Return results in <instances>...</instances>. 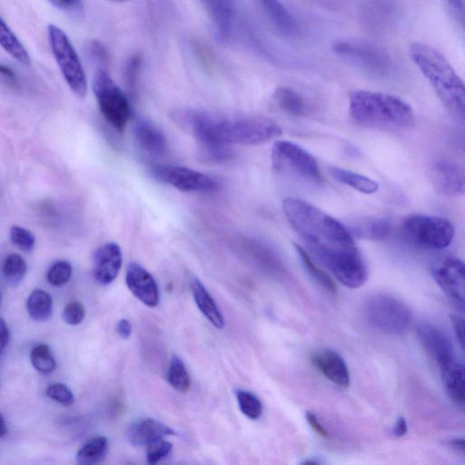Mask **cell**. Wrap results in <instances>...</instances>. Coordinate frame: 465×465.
I'll return each mask as SVG.
<instances>
[{
	"mask_svg": "<svg viewBox=\"0 0 465 465\" xmlns=\"http://www.w3.org/2000/svg\"><path fill=\"white\" fill-rule=\"evenodd\" d=\"M173 121L207 147L218 149L228 144L258 145L280 137V126L257 116H224L192 108H180Z\"/></svg>",
	"mask_w": 465,
	"mask_h": 465,
	"instance_id": "7a4b0ae2",
	"label": "cell"
},
{
	"mask_svg": "<svg viewBox=\"0 0 465 465\" xmlns=\"http://www.w3.org/2000/svg\"><path fill=\"white\" fill-rule=\"evenodd\" d=\"M72 273V265L68 261H58L48 269L46 279L53 287H62L71 280Z\"/></svg>",
	"mask_w": 465,
	"mask_h": 465,
	"instance_id": "836d02e7",
	"label": "cell"
},
{
	"mask_svg": "<svg viewBox=\"0 0 465 465\" xmlns=\"http://www.w3.org/2000/svg\"><path fill=\"white\" fill-rule=\"evenodd\" d=\"M237 403L242 413L251 420H257L263 414V404L257 395L251 392L237 390L235 392Z\"/></svg>",
	"mask_w": 465,
	"mask_h": 465,
	"instance_id": "d6a6232c",
	"label": "cell"
},
{
	"mask_svg": "<svg viewBox=\"0 0 465 465\" xmlns=\"http://www.w3.org/2000/svg\"><path fill=\"white\" fill-rule=\"evenodd\" d=\"M312 362L324 377L338 387L350 385V372L344 358L333 350H323L312 355Z\"/></svg>",
	"mask_w": 465,
	"mask_h": 465,
	"instance_id": "2e32d148",
	"label": "cell"
},
{
	"mask_svg": "<svg viewBox=\"0 0 465 465\" xmlns=\"http://www.w3.org/2000/svg\"><path fill=\"white\" fill-rule=\"evenodd\" d=\"M9 235H11L12 243L26 253H29L34 249L35 235L28 229L19 227V225H13L9 231Z\"/></svg>",
	"mask_w": 465,
	"mask_h": 465,
	"instance_id": "e575fe53",
	"label": "cell"
},
{
	"mask_svg": "<svg viewBox=\"0 0 465 465\" xmlns=\"http://www.w3.org/2000/svg\"><path fill=\"white\" fill-rule=\"evenodd\" d=\"M449 5L453 6L456 11H463L464 9V0H446Z\"/></svg>",
	"mask_w": 465,
	"mask_h": 465,
	"instance_id": "681fc988",
	"label": "cell"
},
{
	"mask_svg": "<svg viewBox=\"0 0 465 465\" xmlns=\"http://www.w3.org/2000/svg\"><path fill=\"white\" fill-rule=\"evenodd\" d=\"M349 113L357 125L384 131H402L414 123L413 108L407 101L399 96L381 92H352Z\"/></svg>",
	"mask_w": 465,
	"mask_h": 465,
	"instance_id": "3957f363",
	"label": "cell"
},
{
	"mask_svg": "<svg viewBox=\"0 0 465 465\" xmlns=\"http://www.w3.org/2000/svg\"><path fill=\"white\" fill-rule=\"evenodd\" d=\"M272 165L275 171L295 175L305 181H324L318 163L305 148L291 141H277L272 148Z\"/></svg>",
	"mask_w": 465,
	"mask_h": 465,
	"instance_id": "9c48e42d",
	"label": "cell"
},
{
	"mask_svg": "<svg viewBox=\"0 0 465 465\" xmlns=\"http://www.w3.org/2000/svg\"><path fill=\"white\" fill-rule=\"evenodd\" d=\"M28 271L24 258L19 254H11L6 257L3 265V274L8 283L16 285L24 279Z\"/></svg>",
	"mask_w": 465,
	"mask_h": 465,
	"instance_id": "4dcf8cb0",
	"label": "cell"
},
{
	"mask_svg": "<svg viewBox=\"0 0 465 465\" xmlns=\"http://www.w3.org/2000/svg\"><path fill=\"white\" fill-rule=\"evenodd\" d=\"M8 433V427H6L4 417L0 413V437L4 436Z\"/></svg>",
	"mask_w": 465,
	"mask_h": 465,
	"instance_id": "f907efd6",
	"label": "cell"
},
{
	"mask_svg": "<svg viewBox=\"0 0 465 465\" xmlns=\"http://www.w3.org/2000/svg\"><path fill=\"white\" fill-rule=\"evenodd\" d=\"M451 325L454 327V331L458 342H459L460 347L464 349V318L458 315H451Z\"/></svg>",
	"mask_w": 465,
	"mask_h": 465,
	"instance_id": "ab89813d",
	"label": "cell"
},
{
	"mask_svg": "<svg viewBox=\"0 0 465 465\" xmlns=\"http://www.w3.org/2000/svg\"><path fill=\"white\" fill-rule=\"evenodd\" d=\"M334 51L342 58L371 69H381L387 62L381 52L363 43L339 41L334 45Z\"/></svg>",
	"mask_w": 465,
	"mask_h": 465,
	"instance_id": "e0dca14e",
	"label": "cell"
},
{
	"mask_svg": "<svg viewBox=\"0 0 465 465\" xmlns=\"http://www.w3.org/2000/svg\"><path fill=\"white\" fill-rule=\"evenodd\" d=\"M167 379L169 384L180 393H188L190 389L191 379L187 367L180 358L175 355L172 357L170 364H169Z\"/></svg>",
	"mask_w": 465,
	"mask_h": 465,
	"instance_id": "f546056e",
	"label": "cell"
},
{
	"mask_svg": "<svg viewBox=\"0 0 465 465\" xmlns=\"http://www.w3.org/2000/svg\"><path fill=\"white\" fill-rule=\"evenodd\" d=\"M123 254L116 243L101 245L93 255V277L96 283L108 285L118 277L122 267Z\"/></svg>",
	"mask_w": 465,
	"mask_h": 465,
	"instance_id": "7c38bea8",
	"label": "cell"
},
{
	"mask_svg": "<svg viewBox=\"0 0 465 465\" xmlns=\"http://www.w3.org/2000/svg\"><path fill=\"white\" fill-rule=\"evenodd\" d=\"M431 181L436 190L449 197H458L464 193V173L455 163L438 160L431 165Z\"/></svg>",
	"mask_w": 465,
	"mask_h": 465,
	"instance_id": "9a60e30c",
	"label": "cell"
},
{
	"mask_svg": "<svg viewBox=\"0 0 465 465\" xmlns=\"http://www.w3.org/2000/svg\"><path fill=\"white\" fill-rule=\"evenodd\" d=\"M169 435H177L172 428L154 419H143L133 424L128 431L129 443L135 446L148 445Z\"/></svg>",
	"mask_w": 465,
	"mask_h": 465,
	"instance_id": "ac0fdd59",
	"label": "cell"
},
{
	"mask_svg": "<svg viewBox=\"0 0 465 465\" xmlns=\"http://www.w3.org/2000/svg\"><path fill=\"white\" fill-rule=\"evenodd\" d=\"M92 86L99 109L106 121L116 131H124L131 115L127 96L103 69L95 73Z\"/></svg>",
	"mask_w": 465,
	"mask_h": 465,
	"instance_id": "ba28073f",
	"label": "cell"
},
{
	"mask_svg": "<svg viewBox=\"0 0 465 465\" xmlns=\"http://www.w3.org/2000/svg\"><path fill=\"white\" fill-rule=\"evenodd\" d=\"M329 173L342 184L347 185V187L364 194H374L379 189V185L373 179L358 173L337 167L329 168Z\"/></svg>",
	"mask_w": 465,
	"mask_h": 465,
	"instance_id": "484cf974",
	"label": "cell"
},
{
	"mask_svg": "<svg viewBox=\"0 0 465 465\" xmlns=\"http://www.w3.org/2000/svg\"><path fill=\"white\" fill-rule=\"evenodd\" d=\"M464 438H455L449 441V445L455 451H459L461 454H464Z\"/></svg>",
	"mask_w": 465,
	"mask_h": 465,
	"instance_id": "7dc6e473",
	"label": "cell"
},
{
	"mask_svg": "<svg viewBox=\"0 0 465 465\" xmlns=\"http://www.w3.org/2000/svg\"><path fill=\"white\" fill-rule=\"evenodd\" d=\"M273 98L278 108L289 116H305L309 111L307 102L293 89L280 86L275 91Z\"/></svg>",
	"mask_w": 465,
	"mask_h": 465,
	"instance_id": "cb8c5ba5",
	"label": "cell"
},
{
	"mask_svg": "<svg viewBox=\"0 0 465 465\" xmlns=\"http://www.w3.org/2000/svg\"><path fill=\"white\" fill-rule=\"evenodd\" d=\"M9 331L8 325L3 318H0V354L5 351L9 343Z\"/></svg>",
	"mask_w": 465,
	"mask_h": 465,
	"instance_id": "ee69618b",
	"label": "cell"
},
{
	"mask_svg": "<svg viewBox=\"0 0 465 465\" xmlns=\"http://www.w3.org/2000/svg\"><path fill=\"white\" fill-rule=\"evenodd\" d=\"M417 332L421 344L436 362L439 368L457 360L453 343L440 329L424 324L418 327Z\"/></svg>",
	"mask_w": 465,
	"mask_h": 465,
	"instance_id": "5bb4252c",
	"label": "cell"
},
{
	"mask_svg": "<svg viewBox=\"0 0 465 465\" xmlns=\"http://www.w3.org/2000/svg\"><path fill=\"white\" fill-rule=\"evenodd\" d=\"M0 46L16 61L25 66L31 65V58L24 45L0 16Z\"/></svg>",
	"mask_w": 465,
	"mask_h": 465,
	"instance_id": "d4e9b609",
	"label": "cell"
},
{
	"mask_svg": "<svg viewBox=\"0 0 465 465\" xmlns=\"http://www.w3.org/2000/svg\"><path fill=\"white\" fill-rule=\"evenodd\" d=\"M173 445L170 441L162 439L152 441L148 444L147 461L149 464H155L165 459L171 453Z\"/></svg>",
	"mask_w": 465,
	"mask_h": 465,
	"instance_id": "d590c367",
	"label": "cell"
},
{
	"mask_svg": "<svg viewBox=\"0 0 465 465\" xmlns=\"http://www.w3.org/2000/svg\"><path fill=\"white\" fill-rule=\"evenodd\" d=\"M191 290L195 304L205 317L215 327L224 328L225 318L223 317L221 311L219 310L217 303L201 282L198 279H194L191 283Z\"/></svg>",
	"mask_w": 465,
	"mask_h": 465,
	"instance_id": "7402d4cb",
	"label": "cell"
},
{
	"mask_svg": "<svg viewBox=\"0 0 465 465\" xmlns=\"http://www.w3.org/2000/svg\"><path fill=\"white\" fill-rule=\"evenodd\" d=\"M2 295L1 292H0V305H1Z\"/></svg>",
	"mask_w": 465,
	"mask_h": 465,
	"instance_id": "db71d44e",
	"label": "cell"
},
{
	"mask_svg": "<svg viewBox=\"0 0 465 465\" xmlns=\"http://www.w3.org/2000/svg\"><path fill=\"white\" fill-rule=\"evenodd\" d=\"M435 282L444 293L464 308L465 278L464 262L456 257H448L441 261L433 272Z\"/></svg>",
	"mask_w": 465,
	"mask_h": 465,
	"instance_id": "8fae6325",
	"label": "cell"
},
{
	"mask_svg": "<svg viewBox=\"0 0 465 465\" xmlns=\"http://www.w3.org/2000/svg\"><path fill=\"white\" fill-rule=\"evenodd\" d=\"M126 283L131 293L143 304L149 307H158L160 301V292L157 281L147 269L132 262L128 265Z\"/></svg>",
	"mask_w": 465,
	"mask_h": 465,
	"instance_id": "4fadbf2b",
	"label": "cell"
},
{
	"mask_svg": "<svg viewBox=\"0 0 465 465\" xmlns=\"http://www.w3.org/2000/svg\"><path fill=\"white\" fill-rule=\"evenodd\" d=\"M364 315L372 327L385 334H403L409 329L413 315L407 305L390 295L377 294L364 305Z\"/></svg>",
	"mask_w": 465,
	"mask_h": 465,
	"instance_id": "52a82bcc",
	"label": "cell"
},
{
	"mask_svg": "<svg viewBox=\"0 0 465 465\" xmlns=\"http://www.w3.org/2000/svg\"><path fill=\"white\" fill-rule=\"evenodd\" d=\"M409 54L412 61L433 86L445 108L457 118H464V82L447 59L436 49L423 43H413L409 48Z\"/></svg>",
	"mask_w": 465,
	"mask_h": 465,
	"instance_id": "277c9868",
	"label": "cell"
},
{
	"mask_svg": "<svg viewBox=\"0 0 465 465\" xmlns=\"http://www.w3.org/2000/svg\"><path fill=\"white\" fill-rule=\"evenodd\" d=\"M48 36L52 54L63 78L71 91L79 98L88 95V81L81 58L68 35L56 25H48Z\"/></svg>",
	"mask_w": 465,
	"mask_h": 465,
	"instance_id": "8992f818",
	"label": "cell"
},
{
	"mask_svg": "<svg viewBox=\"0 0 465 465\" xmlns=\"http://www.w3.org/2000/svg\"><path fill=\"white\" fill-rule=\"evenodd\" d=\"M0 75L6 76V78L14 79L16 78L15 73L13 72L11 68L5 65L0 64Z\"/></svg>",
	"mask_w": 465,
	"mask_h": 465,
	"instance_id": "c3c4849f",
	"label": "cell"
},
{
	"mask_svg": "<svg viewBox=\"0 0 465 465\" xmlns=\"http://www.w3.org/2000/svg\"><path fill=\"white\" fill-rule=\"evenodd\" d=\"M31 361L36 371L49 374L56 369V361L48 344H41L32 349Z\"/></svg>",
	"mask_w": 465,
	"mask_h": 465,
	"instance_id": "1f68e13d",
	"label": "cell"
},
{
	"mask_svg": "<svg viewBox=\"0 0 465 465\" xmlns=\"http://www.w3.org/2000/svg\"><path fill=\"white\" fill-rule=\"evenodd\" d=\"M116 332L122 339L131 337L133 332V327L131 322L128 319H121L116 325Z\"/></svg>",
	"mask_w": 465,
	"mask_h": 465,
	"instance_id": "7bdbcfd3",
	"label": "cell"
},
{
	"mask_svg": "<svg viewBox=\"0 0 465 465\" xmlns=\"http://www.w3.org/2000/svg\"><path fill=\"white\" fill-rule=\"evenodd\" d=\"M28 313L33 320L44 322L51 318L53 310V300L46 291H33L26 302Z\"/></svg>",
	"mask_w": 465,
	"mask_h": 465,
	"instance_id": "4316f807",
	"label": "cell"
},
{
	"mask_svg": "<svg viewBox=\"0 0 465 465\" xmlns=\"http://www.w3.org/2000/svg\"><path fill=\"white\" fill-rule=\"evenodd\" d=\"M141 63L142 58L138 55L133 56L129 59L126 75H127L128 85L131 86H134L136 81H137L138 73L141 68Z\"/></svg>",
	"mask_w": 465,
	"mask_h": 465,
	"instance_id": "f35d334b",
	"label": "cell"
},
{
	"mask_svg": "<svg viewBox=\"0 0 465 465\" xmlns=\"http://www.w3.org/2000/svg\"><path fill=\"white\" fill-rule=\"evenodd\" d=\"M108 451V440L104 436H98L83 445L76 454V461L81 464H96L105 459Z\"/></svg>",
	"mask_w": 465,
	"mask_h": 465,
	"instance_id": "83f0119b",
	"label": "cell"
},
{
	"mask_svg": "<svg viewBox=\"0 0 465 465\" xmlns=\"http://www.w3.org/2000/svg\"><path fill=\"white\" fill-rule=\"evenodd\" d=\"M404 237L415 247L444 249L454 237V228L448 219L435 215H412L402 225Z\"/></svg>",
	"mask_w": 465,
	"mask_h": 465,
	"instance_id": "5b68a950",
	"label": "cell"
},
{
	"mask_svg": "<svg viewBox=\"0 0 465 465\" xmlns=\"http://www.w3.org/2000/svg\"><path fill=\"white\" fill-rule=\"evenodd\" d=\"M295 248L299 257H300L302 265H303L305 271H307V274L310 275V277L313 278L315 283L320 285L321 287H323L325 290L330 292L332 294L337 293V288L333 279L329 277L324 270H322L321 268H319L317 265L314 263L310 255H309L307 252L305 251L303 247L295 244Z\"/></svg>",
	"mask_w": 465,
	"mask_h": 465,
	"instance_id": "f1b7e54d",
	"label": "cell"
},
{
	"mask_svg": "<svg viewBox=\"0 0 465 465\" xmlns=\"http://www.w3.org/2000/svg\"><path fill=\"white\" fill-rule=\"evenodd\" d=\"M391 223L387 218H365L352 227V235L372 241H383L391 234Z\"/></svg>",
	"mask_w": 465,
	"mask_h": 465,
	"instance_id": "603a6c76",
	"label": "cell"
},
{
	"mask_svg": "<svg viewBox=\"0 0 465 465\" xmlns=\"http://www.w3.org/2000/svg\"><path fill=\"white\" fill-rule=\"evenodd\" d=\"M219 36L223 39L230 36L234 26L235 9L232 0H201Z\"/></svg>",
	"mask_w": 465,
	"mask_h": 465,
	"instance_id": "d6986e66",
	"label": "cell"
},
{
	"mask_svg": "<svg viewBox=\"0 0 465 465\" xmlns=\"http://www.w3.org/2000/svg\"><path fill=\"white\" fill-rule=\"evenodd\" d=\"M46 394L51 399L64 407H71L74 404V394L65 384L56 383L49 385Z\"/></svg>",
	"mask_w": 465,
	"mask_h": 465,
	"instance_id": "8d00e7d4",
	"label": "cell"
},
{
	"mask_svg": "<svg viewBox=\"0 0 465 465\" xmlns=\"http://www.w3.org/2000/svg\"><path fill=\"white\" fill-rule=\"evenodd\" d=\"M108 1L116 2V3H124L127 1H131V0H108Z\"/></svg>",
	"mask_w": 465,
	"mask_h": 465,
	"instance_id": "f5cc1de1",
	"label": "cell"
},
{
	"mask_svg": "<svg viewBox=\"0 0 465 465\" xmlns=\"http://www.w3.org/2000/svg\"><path fill=\"white\" fill-rule=\"evenodd\" d=\"M440 373L448 397L457 407H463L465 403L464 364L459 361H454L453 363L440 368Z\"/></svg>",
	"mask_w": 465,
	"mask_h": 465,
	"instance_id": "ffe728a7",
	"label": "cell"
},
{
	"mask_svg": "<svg viewBox=\"0 0 465 465\" xmlns=\"http://www.w3.org/2000/svg\"><path fill=\"white\" fill-rule=\"evenodd\" d=\"M152 174L158 181L182 192H209L218 187L208 175L179 165H155Z\"/></svg>",
	"mask_w": 465,
	"mask_h": 465,
	"instance_id": "30bf717a",
	"label": "cell"
},
{
	"mask_svg": "<svg viewBox=\"0 0 465 465\" xmlns=\"http://www.w3.org/2000/svg\"><path fill=\"white\" fill-rule=\"evenodd\" d=\"M48 2L65 11H76L81 6V0H48Z\"/></svg>",
	"mask_w": 465,
	"mask_h": 465,
	"instance_id": "60d3db41",
	"label": "cell"
},
{
	"mask_svg": "<svg viewBox=\"0 0 465 465\" xmlns=\"http://www.w3.org/2000/svg\"><path fill=\"white\" fill-rule=\"evenodd\" d=\"M407 423L404 417L398 418L394 427V434L397 437H403L407 433Z\"/></svg>",
	"mask_w": 465,
	"mask_h": 465,
	"instance_id": "bcb514c9",
	"label": "cell"
},
{
	"mask_svg": "<svg viewBox=\"0 0 465 465\" xmlns=\"http://www.w3.org/2000/svg\"><path fill=\"white\" fill-rule=\"evenodd\" d=\"M91 51L93 56H94L96 59H98V61L99 59L101 61H106V58H108V54H106V49L101 43L96 41L93 42L91 46Z\"/></svg>",
	"mask_w": 465,
	"mask_h": 465,
	"instance_id": "f6af8a7d",
	"label": "cell"
},
{
	"mask_svg": "<svg viewBox=\"0 0 465 465\" xmlns=\"http://www.w3.org/2000/svg\"><path fill=\"white\" fill-rule=\"evenodd\" d=\"M133 131L138 144L145 151L154 155H163L167 150L168 143L165 136L150 123L141 119L136 123Z\"/></svg>",
	"mask_w": 465,
	"mask_h": 465,
	"instance_id": "44dd1931",
	"label": "cell"
},
{
	"mask_svg": "<svg viewBox=\"0 0 465 465\" xmlns=\"http://www.w3.org/2000/svg\"><path fill=\"white\" fill-rule=\"evenodd\" d=\"M283 211L309 250L341 284L353 289L364 285L368 277L367 265L354 235L345 225L299 198H285Z\"/></svg>",
	"mask_w": 465,
	"mask_h": 465,
	"instance_id": "6da1fadb",
	"label": "cell"
},
{
	"mask_svg": "<svg viewBox=\"0 0 465 465\" xmlns=\"http://www.w3.org/2000/svg\"><path fill=\"white\" fill-rule=\"evenodd\" d=\"M304 464H322V461L318 459V458H315L314 459H312V458H309V460L305 461Z\"/></svg>",
	"mask_w": 465,
	"mask_h": 465,
	"instance_id": "816d5d0a",
	"label": "cell"
},
{
	"mask_svg": "<svg viewBox=\"0 0 465 465\" xmlns=\"http://www.w3.org/2000/svg\"><path fill=\"white\" fill-rule=\"evenodd\" d=\"M307 419L308 424H310V426L317 431V433L320 435V436L324 438H329V433L327 429L323 426V424L319 421L317 417H315V414L311 413V412H307Z\"/></svg>",
	"mask_w": 465,
	"mask_h": 465,
	"instance_id": "b9f144b4",
	"label": "cell"
},
{
	"mask_svg": "<svg viewBox=\"0 0 465 465\" xmlns=\"http://www.w3.org/2000/svg\"><path fill=\"white\" fill-rule=\"evenodd\" d=\"M86 317V310L84 305L79 302H71L66 305L63 311V319L66 324L71 325H78L81 324Z\"/></svg>",
	"mask_w": 465,
	"mask_h": 465,
	"instance_id": "74e56055",
	"label": "cell"
}]
</instances>
